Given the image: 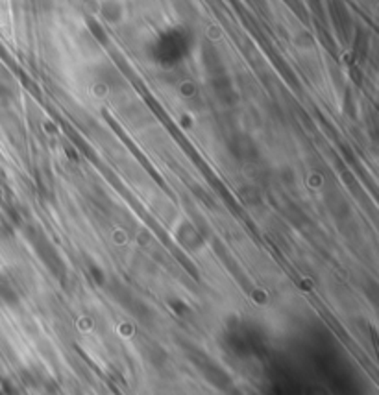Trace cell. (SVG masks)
Here are the masks:
<instances>
[{"instance_id": "1", "label": "cell", "mask_w": 379, "mask_h": 395, "mask_svg": "<svg viewBox=\"0 0 379 395\" xmlns=\"http://www.w3.org/2000/svg\"><path fill=\"white\" fill-rule=\"evenodd\" d=\"M185 355L189 357V360L194 364V366L200 370V373L204 375V379H206L207 382H211L213 386H216V388H221V390H226L228 386H230V375L222 370L218 364H215V362L211 360V358L207 357L206 353L202 351V349L194 348V346H187L185 348Z\"/></svg>"}]
</instances>
